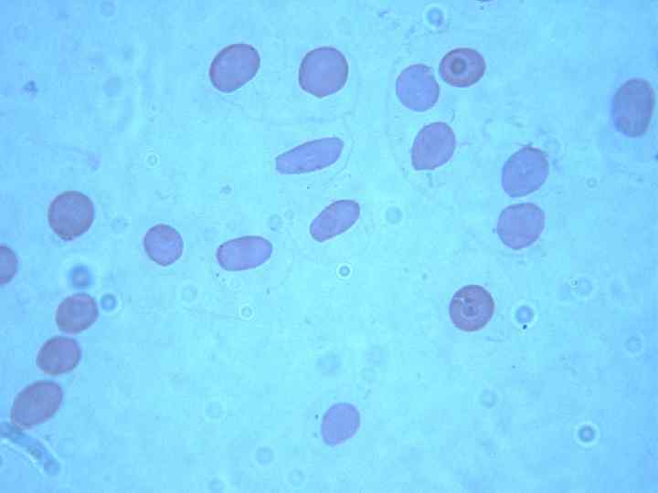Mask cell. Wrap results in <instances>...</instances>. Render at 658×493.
Wrapping results in <instances>:
<instances>
[{"mask_svg": "<svg viewBox=\"0 0 658 493\" xmlns=\"http://www.w3.org/2000/svg\"><path fill=\"white\" fill-rule=\"evenodd\" d=\"M548 174V163L540 150L523 148L508 161L504 185L511 196H524L537 190Z\"/></svg>", "mask_w": 658, "mask_h": 493, "instance_id": "4", "label": "cell"}, {"mask_svg": "<svg viewBox=\"0 0 658 493\" xmlns=\"http://www.w3.org/2000/svg\"><path fill=\"white\" fill-rule=\"evenodd\" d=\"M439 69L446 83L455 87H469L483 78L486 63L478 51L458 47L442 58Z\"/></svg>", "mask_w": 658, "mask_h": 493, "instance_id": "7", "label": "cell"}, {"mask_svg": "<svg viewBox=\"0 0 658 493\" xmlns=\"http://www.w3.org/2000/svg\"><path fill=\"white\" fill-rule=\"evenodd\" d=\"M494 312V301L486 288L464 286L455 292L449 313L454 326L463 331H477L486 326Z\"/></svg>", "mask_w": 658, "mask_h": 493, "instance_id": "5", "label": "cell"}, {"mask_svg": "<svg viewBox=\"0 0 658 493\" xmlns=\"http://www.w3.org/2000/svg\"><path fill=\"white\" fill-rule=\"evenodd\" d=\"M80 359V349L75 340L68 337H54L40 348L37 364L48 375H58L73 370Z\"/></svg>", "mask_w": 658, "mask_h": 493, "instance_id": "8", "label": "cell"}, {"mask_svg": "<svg viewBox=\"0 0 658 493\" xmlns=\"http://www.w3.org/2000/svg\"><path fill=\"white\" fill-rule=\"evenodd\" d=\"M63 398L61 387L52 381H37L16 397L11 413L12 424L21 429L31 428L51 418Z\"/></svg>", "mask_w": 658, "mask_h": 493, "instance_id": "2", "label": "cell"}, {"mask_svg": "<svg viewBox=\"0 0 658 493\" xmlns=\"http://www.w3.org/2000/svg\"><path fill=\"white\" fill-rule=\"evenodd\" d=\"M94 207L91 200L78 191L63 192L56 196L48 210V224L63 240H72L91 226Z\"/></svg>", "mask_w": 658, "mask_h": 493, "instance_id": "3", "label": "cell"}, {"mask_svg": "<svg viewBox=\"0 0 658 493\" xmlns=\"http://www.w3.org/2000/svg\"><path fill=\"white\" fill-rule=\"evenodd\" d=\"M545 226L543 211L533 204L508 207L500 220V235L512 248L521 249L534 243Z\"/></svg>", "mask_w": 658, "mask_h": 493, "instance_id": "6", "label": "cell"}, {"mask_svg": "<svg viewBox=\"0 0 658 493\" xmlns=\"http://www.w3.org/2000/svg\"><path fill=\"white\" fill-rule=\"evenodd\" d=\"M98 314L95 300L85 293H77L59 304L55 320L60 330L75 334L90 328L96 321Z\"/></svg>", "mask_w": 658, "mask_h": 493, "instance_id": "9", "label": "cell"}, {"mask_svg": "<svg viewBox=\"0 0 658 493\" xmlns=\"http://www.w3.org/2000/svg\"><path fill=\"white\" fill-rule=\"evenodd\" d=\"M655 104L652 85L642 79L626 81L616 91L611 107L617 130L627 136L642 135L648 129Z\"/></svg>", "mask_w": 658, "mask_h": 493, "instance_id": "1", "label": "cell"}]
</instances>
